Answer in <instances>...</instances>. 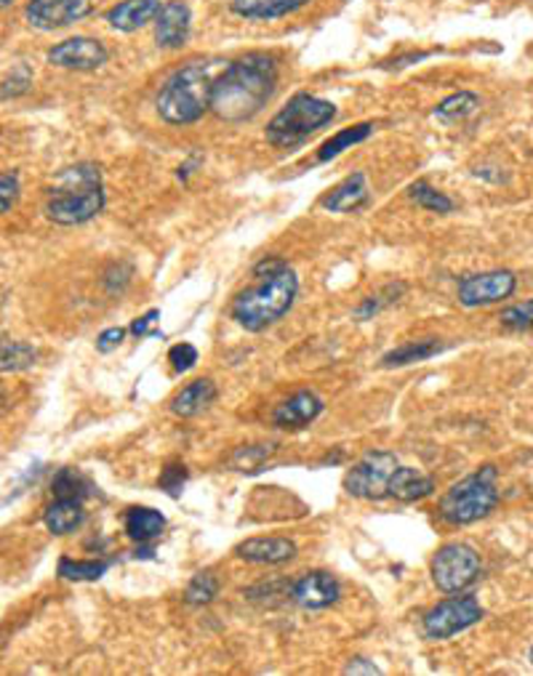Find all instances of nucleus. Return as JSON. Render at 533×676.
I'll return each mask as SVG.
<instances>
[{"label": "nucleus", "instance_id": "obj_27", "mask_svg": "<svg viewBox=\"0 0 533 676\" xmlns=\"http://www.w3.org/2000/svg\"><path fill=\"white\" fill-rule=\"evenodd\" d=\"M107 570V559H59V575H62L65 581H100Z\"/></svg>", "mask_w": 533, "mask_h": 676}, {"label": "nucleus", "instance_id": "obj_3", "mask_svg": "<svg viewBox=\"0 0 533 676\" xmlns=\"http://www.w3.org/2000/svg\"><path fill=\"white\" fill-rule=\"evenodd\" d=\"M211 67L204 61L185 65L165 80L161 94H158V115L169 126L198 123L211 109Z\"/></svg>", "mask_w": 533, "mask_h": 676}, {"label": "nucleus", "instance_id": "obj_9", "mask_svg": "<svg viewBox=\"0 0 533 676\" xmlns=\"http://www.w3.org/2000/svg\"><path fill=\"white\" fill-rule=\"evenodd\" d=\"M483 607L475 597H453L434 605L425 618H421V629H425L427 639H451L462 631H467L470 626L480 623Z\"/></svg>", "mask_w": 533, "mask_h": 676}, {"label": "nucleus", "instance_id": "obj_7", "mask_svg": "<svg viewBox=\"0 0 533 676\" xmlns=\"http://www.w3.org/2000/svg\"><path fill=\"white\" fill-rule=\"evenodd\" d=\"M480 575V555L467 544H445L432 559V581L443 594H459Z\"/></svg>", "mask_w": 533, "mask_h": 676}, {"label": "nucleus", "instance_id": "obj_25", "mask_svg": "<svg viewBox=\"0 0 533 676\" xmlns=\"http://www.w3.org/2000/svg\"><path fill=\"white\" fill-rule=\"evenodd\" d=\"M38 352L24 341H0V373H20L35 365Z\"/></svg>", "mask_w": 533, "mask_h": 676}, {"label": "nucleus", "instance_id": "obj_5", "mask_svg": "<svg viewBox=\"0 0 533 676\" xmlns=\"http://www.w3.org/2000/svg\"><path fill=\"white\" fill-rule=\"evenodd\" d=\"M499 503V488H496V469L483 466L475 475L459 479L440 498V517L449 525H472V522L488 517Z\"/></svg>", "mask_w": 533, "mask_h": 676}, {"label": "nucleus", "instance_id": "obj_22", "mask_svg": "<svg viewBox=\"0 0 533 676\" xmlns=\"http://www.w3.org/2000/svg\"><path fill=\"white\" fill-rule=\"evenodd\" d=\"M217 399V386H213L211 378H198L193 381V384L185 386V389L179 392V395L174 397V403H171V410H174L176 416L182 418H193L198 413H204L208 405Z\"/></svg>", "mask_w": 533, "mask_h": 676}, {"label": "nucleus", "instance_id": "obj_40", "mask_svg": "<svg viewBox=\"0 0 533 676\" xmlns=\"http://www.w3.org/2000/svg\"><path fill=\"white\" fill-rule=\"evenodd\" d=\"M158 317H161V312H158V310H150V312H147V315L137 317V319H134V323H131V334H134V336H152L150 325H152V323H158Z\"/></svg>", "mask_w": 533, "mask_h": 676}, {"label": "nucleus", "instance_id": "obj_12", "mask_svg": "<svg viewBox=\"0 0 533 676\" xmlns=\"http://www.w3.org/2000/svg\"><path fill=\"white\" fill-rule=\"evenodd\" d=\"M27 22L38 30H62L91 14V0H30Z\"/></svg>", "mask_w": 533, "mask_h": 676}, {"label": "nucleus", "instance_id": "obj_41", "mask_svg": "<svg viewBox=\"0 0 533 676\" xmlns=\"http://www.w3.org/2000/svg\"><path fill=\"white\" fill-rule=\"evenodd\" d=\"M345 674H379V666H373L366 657H355L352 663L345 668Z\"/></svg>", "mask_w": 533, "mask_h": 676}, {"label": "nucleus", "instance_id": "obj_11", "mask_svg": "<svg viewBox=\"0 0 533 676\" xmlns=\"http://www.w3.org/2000/svg\"><path fill=\"white\" fill-rule=\"evenodd\" d=\"M107 59H109L107 46L96 38H85V35L67 38L48 51V65L78 72L100 70V67L107 65Z\"/></svg>", "mask_w": 533, "mask_h": 676}, {"label": "nucleus", "instance_id": "obj_34", "mask_svg": "<svg viewBox=\"0 0 533 676\" xmlns=\"http://www.w3.org/2000/svg\"><path fill=\"white\" fill-rule=\"evenodd\" d=\"M273 456V447L265 445H254V447H241V451L232 456V466L241 471H259L262 464Z\"/></svg>", "mask_w": 533, "mask_h": 676}, {"label": "nucleus", "instance_id": "obj_24", "mask_svg": "<svg viewBox=\"0 0 533 676\" xmlns=\"http://www.w3.org/2000/svg\"><path fill=\"white\" fill-rule=\"evenodd\" d=\"M445 349V343H440L438 338H425V341H408L403 343V347L392 349L382 358L384 368H403L410 365V362H421V360H430L434 354H440Z\"/></svg>", "mask_w": 533, "mask_h": 676}, {"label": "nucleus", "instance_id": "obj_38", "mask_svg": "<svg viewBox=\"0 0 533 676\" xmlns=\"http://www.w3.org/2000/svg\"><path fill=\"white\" fill-rule=\"evenodd\" d=\"M124 338H126L124 328H107V330H102L100 338H96V349H100L102 354H107V352H113V349H118Z\"/></svg>", "mask_w": 533, "mask_h": 676}, {"label": "nucleus", "instance_id": "obj_16", "mask_svg": "<svg viewBox=\"0 0 533 676\" xmlns=\"http://www.w3.org/2000/svg\"><path fill=\"white\" fill-rule=\"evenodd\" d=\"M235 555L254 564H283L297 557V544L288 538H248L237 546Z\"/></svg>", "mask_w": 533, "mask_h": 676}, {"label": "nucleus", "instance_id": "obj_43", "mask_svg": "<svg viewBox=\"0 0 533 676\" xmlns=\"http://www.w3.org/2000/svg\"><path fill=\"white\" fill-rule=\"evenodd\" d=\"M14 3V0H0V5H11Z\"/></svg>", "mask_w": 533, "mask_h": 676}, {"label": "nucleus", "instance_id": "obj_29", "mask_svg": "<svg viewBox=\"0 0 533 676\" xmlns=\"http://www.w3.org/2000/svg\"><path fill=\"white\" fill-rule=\"evenodd\" d=\"M51 493L57 498H78V501H83L91 493V482L78 469H59L51 479Z\"/></svg>", "mask_w": 533, "mask_h": 676}, {"label": "nucleus", "instance_id": "obj_20", "mask_svg": "<svg viewBox=\"0 0 533 676\" xmlns=\"http://www.w3.org/2000/svg\"><path fill=\"white\" fill-rule=\"evenodd\" d=\"M434 490V479L421 475L419 469H410V466H401L392 471L390 485H387V496L397 498V501H421V498L432 496Z\"/></svg>", "mask_w": 533, "mask_h": 676}, {"label": "nucleus", "instance_id": "obj_15", "mask_svg": "<svg viewBox=\"0 0 533 676\" xmlns=\"http://www.w3.org/2000/svg\"><path fill=\"white\" fill-rule=\"evenodd\" d=\"M323 413V399L315 392H299L280 403L273 413V423L280 429H304Z\"/></svg>", "mask_w": 533, "mask_h": 676}, {"label": "nucleus", "instance_id": "obj_39", "mask_svg": "<svg viewBox=\"0 0 533 676\" xmlns=\"http://www.w3.org/2000/svg\"><path fill=\"white\" fill-rule=\"evenodd\" d=\"M288 267V264L283 259H278V256H273V259H262L259 264L254 267V275L256 278H269V275H278L283 272V269Z\"/></svg>", "mask_w": 533, "mask_h": 676}, {"label": "nucleus", "instance_id": "obj_6", "mask_svg": "<svg viewBox=\"0 0 533 676\" xmlns=\"http://www.w3.org/2000/svg\"><path fill=\"white\" fill-rule=\"evenodd\" d=\"M334 118L336 107L331 102L317 100L312 94H297L269 120L267 141L275 147H293Z\"/></svg>", "mask_w": 533, "mask_h": 676}, {"label": "nucleus", "instance_id": "obj_33", "mask_svg": "<svg viewBox=\"0 0 533 676\" xmlns=\"http://www.w3.org/2000/svg\"><path fill=\"white\" fill-rule=\"evenodd\" d=\"M33 85V72H30L27 65L14 67L9 72V78L0 83V100H16V96H24Z\"/></svg>", "mask_w": 533, "mask_h": 676}, {"label": "nucleus", "instance_id": "obj_19", "mask_svg": "<svg viewBox=\"0 0 533 676\" xmlns=\"http://www.w3.org/2000/svg\"><path fill=\"white\" fill-rule=\"evenodd\" d=\"M310 0H232V14L241 20L265 22V20H280V16L293 14V11L304 9Z\"/></svg>", "mask_w": 533, "mask_h": 676}, {"label": "nucleus", "instance_id": "obj_18", "mask_svg": "<svg viewBox=\"0 0 533 676\" xmlns=\"http://www.w3.org/2000/svg\"><path fill=\"white\" fill-rule=\"evenodd\" d=\"M366 200H369V182H366L363 171H358V174L347 176L345 182L336 184L326 198L321 200V206L331 213H349L366 206Z\"/></svg>", "mask_w": 533, "mask_h": 676}, {"label": "nucleus", "instance_id": "obj_42", "mask_svg": "<svg viewBox=\"0 0 533 676\" xmlns=\"http://www.w3.org/2000/svg\"><path fill=\"white\" fill-rule=\"evenodd\" d=\"M5 403H9V397H5V389H3V386H0V413H3V410H5Z\"/></svg>", "mask_w": 533, "mask_h": 676}, {"label": "nucleus", "instance_id": "obj_10", "mask_svg": "<svg viewBox=\"0 0 533 676\" xmlns=\"http://www.w3.org/2000/svg\"><path fill=\"white\" fill-rule=\"evenodd\" d=\"M518 288V278L510 269H491V272H480V275H467L462 282H459V304L470 306H488V304H499V301L510 299Z\"/></svg>", "mask_w": 533, "mask_h": 676}, {"label": "nucleus", "instance_id": "obj_13", "mask_svg": "<svg viewBox=\"0 0 533 676\" xmlns=\"http://www.w3.org/2000/svg\"><path fill=\"white\" fill-rule=\"evenodd\" d=\"M341 597V586L328 573H308L291 586V599L304 610H326Z\"/></svg>", "mask_w": 533, "mask_h": 676}, {"label": "nucleus", "instance_id": "obj_35", "mask_svg": "<svg viewBox=\"0 0 533 676\" xmlns=\"http://www.w3.org/2000/svg\"><path fill=\"white\" fill-rule=\"evenodd\" d=\"M185 482H187V466L182 464V461H171V464L161 471V479H158L161 490H165L171 498L182 496Z\"/></svg>", "mask_w": 533, "mask_h": 676}, {"label": "nucleus", "instance_id": "obj_21", "mask_svg": "<svg viewBox=\"0 0 533 676\" xmlns=\"http://www.w3.org/2000/svg\"><path fill=\"white\" fill-rule=\"evenodd\" d=\"M83 501H78V498H57L43 514V522L54 536H70L83 525Z\"/></svg>", "mask_w": 533, "mask_h": 676}, {"label": "nucleus", "instance_id": "obj_26", "mask_svg": "<svg viewBox=\"0 0 533 676\" xmlns=\"http://www.w3.org/2000/svg\"><path fill=\"white\" fill-rule=\"evenodd\" d=\"M371 133H373L371 123H360V126H355V128H345V131H339L336 137H331L326 144L321 147V152H317V160H321V163H328L331 158L341 155V152L349 150V147H355V144H360V141L369 139Z\"/></svg>", "mask_w": 533, "mask_h": 676}, {"label": "nucleus", "instance_id": "obj_36", "mask_svg": "<svg viewBox=\"0 0 533 676\" xmlns=\"http://www.w3.org/2000/svg\"><path fill=\"white\" fill-rule=\"evenodd\" d=\"M20 176L14 174V171H5V174H0V213H9L11 208L16 206V200H20Z\"/></svg>", "mask_w": 533, "mask_h": 676}, {"label": "nucleus", "instance_id": "obj_37", "mask_svg": "<svg viewBox=\"0 0 533 676\" xmlns=\"http://www.w3.org/2000/svg\"><path fill=\"white\" fill-rule=\"evenodd\" d=\"M169 362L176 373L193 371L195 362H198V349L193 343H176V347H171Z\"/></svg>", "mask_w": 533, "mask_h": 676}, {"label": "nucleus", "instance_id": "obj_4", "mask_svg": "<svg viewBox=\"0 0 533 676\" xmlns=\"http://www.w3.org/2000/svg\"><path fill=\"white\" fill-rule=\"evenodd\" d=\"M299 293V280L291 269H283L278 275H269L262 278L259 285L248 288L241 296L232 301V319H235L241 328L251 330V334H259V330L269 328L273 323H278L293 306Z\"/></svg>", "mask_w": 533, "mask_h": 676}, {"label": "nucleus", "instance_id": "obj_23", "mask_svg": "<svg viewBox=\"0 0 533 676\" xmlns=\"http://www.w3.org/2000/svg\"><path fill=\"white\" fill-rule=\"evenodd\" d=\"M165 531V517L155 509L134 506L126 512V533L128 538L137 544H150V540L161 538Z\"/></svg>", "mask_w": 533, "mask_h": 676}, {"label": "nucleus", "instance_id": "obj_30", "mask_svg": "<svg viewBox=\"0 0 533 676\" xmlns=\"http://www.w3.org/2000/svg\"><path fill=\"white\" fill-rule=\"evenodd\" d=\"M410 200H414L419 208H425V211H432V213L453 211V200L449 198V195H443L440 189L430 187L427 182H416L414 187H410Z\"/></svg>", "mask_w": 533, "mask_h": 676}, {"label": "nucleus", "instance_id": "obj_44", "mask_svg": "<svg viewBox=\"0 0 533 676\" xmlns=\"http://www.w3.org/2000/svg\"><path fill=\"white\" fill-rule=\"evenodd\" d=\"M529 657H531V666H533V648H531V655Z\"/></svg>", "mask_w": 533, "mask_h": 676}, {"label": "nucleus", "instance_id": "obj_1", "mask_svg": "<svg viewBox=\"0 0 533 676\" xmlns=\"http://www.w3.org/2000/svg\"><path fill=\"white\" fill-rule=\"evenodd\" d=\"M275 89H278V61L273 54H243L213 80L211 113L224 123L251 120L273 100Z\"/></svg>", "mask_w": 533, "mask_h": 676}, {"label": "nucleus", "instance_id": "obj_28", "mask_svg": "<svg viewBox=\"0 0 533 676\" xmlns=\"http://www.w3.org/2000/svg\"><path fill=\"white\" fill-rule=\"evenodd\" d=\"M480 107V100L472 91H459V94H451L449 100H443L434 107V118L443 123H456L470 118L475 109Z\"/></svg>", "mask_w": 533, "mask_h": 676}, {"label": "nucleus", "instance_id": "obj_14", "mask_svg": "<svg viewBox=\"0 0 533 676\" xmlns=\"http://www.w3.org/2000/svg\"><path fill=\"white\" fill-rule=\"evenodd\" d=\"M189 9L182 0H169V3L161 5L155 16V40L161 48H182L189 38Z\"/></svg>", "mask_w": 533, "mask_h": 676}, {"label": "nucleus", "instance_id": "obj_31", "mask_svg": "<svg viewBox=\"0 0 533 676\" xmlns=\"http://www.w3.org/2000/svg\"><path fill=\"white\" fill-rule=\"evenodd\" d=\"M219 594V578L213 573H198L189 581L185 599L189 605H208V602L217 599Z\"/></svg>", "mask_w": 533, "mask_h": 676}, {"label": "nucleus", "instance_id": "obj_32", "mask_svg": "<svg viewBox=\"0 0 533 676\" xmlns=\"http://www.w3.org/2000/svg\"><path fill=\"white\" fill-rule=\"evenodd\" d=\"M499 319L505 328L520 330V334H533V299L523 301V304L507 306Z\"/></svg>", "mask_w": 533, "mask_h": 676}, {"label": "nucleus", "instance_id": "obj_2", "mask_svg": "<svg viewBox=\"0 0 533 676\" xmlns=\"http://www.w3.org/2000/svg\"><path fill=\"white\" fill-rule=\"evenodd\" d=\"M104 202L107 195H104L100 168L94 163H78L59 171L57 184L48 189L43 211L54 224L78 226L100 217Z\"/></svg>", "mask_w": 533, "mask_h": 676}, {"label": "nucleus", "instance_id": "obj_8", "mask_svg": "<svg viewBox=\"0 0 533 676\" xmlns=\"http://www.w3.org/2000/svg\"><path fill=\"white\" fill-rule=\"evenodd\" d=\"M395 469H397L395 453L387 451L366 453V456L347 471L345 490L352 498H366V501L387 498V485Z\"/></svg>", "mask_w": 533, "mask_h": 676}, {"label": "nucleus", "instance_id": "obj_17", "mask_svg": "<svg viewBox=\"0 0 533 676\" xmlns=\"http://www.w3.org/2000/svg\"><path fill=\"white\" fill-rule=\"evenodd\" d=\"M161 11V0H120L118 5L107 11V24L120 33H134V30H142L147 22H152Z\"/></svg>", "mask_w": 533, "mask_h": 676}]
</instances>
